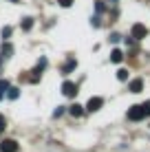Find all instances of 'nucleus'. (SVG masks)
I'll return each mask as SVG.
<instances>
[{
	"instance_id": "nucleus-1",
	"label": "nucleus",
	"mask_w": 150,
	"mask_h": 152,
	"mask_svg": "<svg viewBox=\"0 0 150 152\" xmlns=\"http://www.w3.org/2000/svg\"><path fill=\"white\" fill-rule=\"evenodd\" d=\"M143 117H146L143 106H130L128 108V119H130V121H141Z\"/></svg>"
},
{
	"instance_id": "nucleus-2",
	"label": "nucleus",
	"mask_w": 150,
	"mask_h": 152,
	"mask_svg": "<svg viewBox=\"0 0 150 152\" xmlns=\"http://www.w3.org/2000/svg\"><path fill=\"white\" fill-rule=\"evenodd\" d=\"M146 35H148V29L146 27H143V24H132V29H130V38L132 40H141V38H146Z\"/></svg>"
},
{
	"instance_id": "nucleus-3",
	"label": "nucleus",
	"mask_w": 150,
	"mask_h": 152,
	"mask_svg": "<svg viewBox=\"0 0 150 152\" xmlns=\"http://www.w3.org/2000/svg\"><path fill=\"white\" fill-rule=\"evenodd\" d=\"M102 106H104V99H102V97H91L89 104H86V110H89V113H97Z\"/></svg>"
},
{
	"instance_id": "nucleus-4",
	"label": "nucleus",
	"mask_w": 150,
	"mask_h": 152,
	"mask_svg": "<svg viewBox=\"0 0 150 152\" xmlns=\"http://www.w3.org/2000/svg\"><path fill=\"white\" fill-rule=\"evenodd\" d=\"M0 152H18V143L13 139H4L0 143Z\"/></svg>"
},
{
	"instance_id": "nucleus-5",
	"label": "nucleus",
	"mask_w": 150,
	"mask_h": 152,
	"mask_svg": "<svg viewBox=\"0 0 150 152\" xmlns=\"http://www.w3.org/2000/svg\"><path fill=\"white\" fill-rule=\"evenodd\" d=\"M62 93H64L66 97H75L77 95V86L73 82H64V84H62Z\"/></svg>"
},
{
	"instance_id": "nucleus-6",
	"label": "nucleus",
	"mask_w": 150,
	"mask_h": 152,
	"mask_svg": "<svg viewBox=\"0 0 150 152\" xmlns=\"http://www.w3.org/2000/svg\"><path fill=\"white\" fill-rule=\"evenodd\" d=\"M141 88H143V80H139V77L128 84V91L130 93H141Z\"/></svg>"
},
{
	"instance_id": "nucleus-7",
	"label": "nucleus",
	"mask_w": 150,
	"mask_h": 152,
	"mask_svg": "<svg viewBox=\"0 0 150 152\" xmlns=\"http://www.w3.org/2000/svg\"><path fill=\"white\" fill-rule=\"evenodd\" d=\"M75 66H77V60H75V57H71V60H69V62H66V64H64V66H62V73H64V75H69V73H71V71H73V69H75Z\"/></svg>"
},
{
	"instance_id": "nucleus-8",
	"label": "nucleus",
	"mask_w": 150,
	"mask_h": 152,
	"mask_svg": "<svg viewBox=\"0 0 150 152\" xmlns=\"http://www.w3.org/2000/svg\"><path fill=\"white\" fill-rule=\"evenodd\" d=\"M69 113L73 115V117H82V115H84V108H82L80 104H73V106L69 108Z\"/></svg>"
},
{
	"instance_id": "nucleus-9",
	"label": "nucleus",
	"mask_w": 150,
	"mask_h": 152,
	"mask_svg": "<svg viewBox=\"0 0 150 152\" xmlns=\"http://www.w3.org/2000/svg\"><path fill=\"white\" fill-rule=\"evenodd\" d=\"M121 60H124V53H121L119 49H115V51H113V53H110V62H115V64H119Z\"/></svg>"
},
{
	"instance_id": "nucleus-10",
	"label": "nucleus",
	"mask_w": 150,
	"mask_h": 152,
	"mask_svg": "<svg viewBox=\"0 0 150 152\" xmlns=\"http://www.w3.org/2000/svg\"><path fill=\"white\" fill-rule=\"evenodd\" d=\"M11 53H13V46L4 40V42H2V55H4V57H11Z\"/></svg>"
},
{
	"instance_id": "nucleus-11",
	"label": "nucleus",
	"mask_w": 150,
	"mask_h": 152,
	"mask_svg": "<svg viewBox=\"0 0 150 152\" xmlns=\"http://www.w3.org/2000/svg\"><path fill=\"white\" fill-rule=\"evenodd\" d=\"M20 27H22L24 31H31V27H33V18H24L22 22H20Z\"/></svg>"
},
{
	"instance_id": "nucleus-12",
	"label": "nucleus",
	"mask_w": 150,
	"mask_h": 152,
	"mask_svg": "<svg viewBox=\"0 0 150 152\" xmlns=\"http://www.w3.org/2000/svg\"><path fill=\"white\" fill-rule=\"evenodd\" d=\"M18 95H20L18 88H13V86H9V88H7V97H9V99H18Z\"/></svg>"
},
{
	"instance_id": "nucleus-13",
	"label": "nucleus",
	"mask_w": 150,
	"mask_h": 152,
	"mask_svg": "<svg viewBox=\"0 0 150 152\" xmlns=\"http://www.w3.org/2000/svg\"><path fill=\"white\" fill-rule=\"evenodd\" d=\"M117 80L126 82V80H128V71H126V69H119V71H117Z\"/></svg>"
},
{
	"instance_id": "nucleus-14",
	"label": "nucleus",
	"mask_w": 150,
	"mask_h": 152,
	"mask_svg": "<svg viewBox=\"0 0 150 152\" xmlns=\"http://www.w3.org/2000/svg\"><path fill=\"white\" fill-rule=\"evenodd\" d=\"M11 38V27H4L2 29V40H9Z\"/></svg>"
},
{
	"instance_id": "nucleus-15",
	"label": "nucleus",
	"mask_w": 150,
	"mask_h": 152,
	"mask_svg": "<svg viewBox=\"0 0 150 152\" xmlns=\"http://www.w3.org/2000/svg\"><path fill=\"white\" fill-rule=\"evenodd\" d=\"M95 9H97V13H102V11H104V0H97V2H95Z\"/></svg>"
},
{
	"instance_id": "nucleus-16",
	"label": "nucleus",
	"mask_w": 150,
	"mask_h": 152,
	"mask_svg": "<svg viewBox=\"0 0 150 152\" xmlns=\"http://www.w3.org/2000/svg\"><path fill=\"white\" fill-rule=\"evenodd\" d=\"M7 88H9V82L7 80H0V93H7Z\"/></svg>"
},
{
	"instance_id": "nucleus-17",
	"label": "nucleus",
	"mask_w": 150,
	"mask_h": 152,
	"mask_svg": "<svg viewBox=\"0 0 150 152\" xmlns=\"http://www.w3.org/2000/svg\"><path fill=\"white\" fill-rule=\"evenodd\" d=\"M62 113H64V106H58L53 110V117H62Z\"/></svg>"
},
{
	"instance_id": "nucleus-18",
	"label": "nucleus",
	"mask_w": 150,
	"mask_h": 152,
	"mask_svg": "<svg viewBox=\"0 0 150 152\" xmlns=\"http://www.w3.org/2000/svg\"><path fill=\"white\" fill-rule=\"evenodd\" d=\"M58 4H60V7H71L73 0H58Z\"/></svg>"
},
{
	"instance_id": "nucleus-19",
	"label": "nucleus",
	"mask_w": 150,
	"mask_h": 152,
	"mask_svg": "<svg viewBox=\"0 0 150 152\" xmlns=\"http://www.w3.org/2000/svg\"><path fill=\"white\" fill-rule=\"evenodd\" d=\"M141 106H143V113H146V117H150V102L141 104Z\"/></svg>"
},
{
	"instance_id": "nucleus-20",
	"label": "nucleus",
	"mask_w": 150,
	"mask_h": 152,
	"mask_svg": "<svg viewBox=\"0 0 150 152\" xmlns=\"http://www.w3.org/2000/svg\"><path fill=\"white\" fill-rule=\"evenodd\" d=\"M91 24H93V27H100V15H93V20H91Z\"/></svg>"
},
{
	"instance_id": "nucleus-21",
	"label": "nucleus",
	"mask_w": 150,
	"mask_h": 152,
	"mask_svg": "<svg viewBox=\"0 0 150 152\" xmlns=\"http://www.w3.org/2000/svg\"><path fill=\"white\" fill-rule=\"evenodd\" d=\"M4 128H7V121H4V117H2V115H0V132H2Z\"/></svg>"
},
{
	"instance_id": "nucleus-22",
	"label": "nucleus",
	"mask_w": 150,
	"mask_h": 152,
	"mask_svg": "<svg viewBox=\"0 0 150 152\" xmlns=\"http://www.w3.org/2000/svg\"><path fill=\"white\" fill-rule=\"evenodd\" d=\"M2 95H4V93H0V99H2Z\"/></svg>"
},
{
	"instance_id": "nucleus-23",
	"label": "nucleus",
	"mask_w": 150,
	"mask_h": 152,
	"mask_svg": "<svg viewBox=\"0 0 150 152\" xmlns=\"http://www.w3.org/2000/svg\"><path fill=\"white\" fill-rule=\"evenodd\" d=\"M11 2H20V0H11Z\"/></svg>"
},
{
	"instance_id": "nucleus-24",
	"label": "nucleus",
	"mask_w": 150,
	"mask_h": 152,
	"mask_svg": "<svg viewBox=\"0 0 150 152\" xmlns=\"http://www.w3.org/2000/svg\"><path fill=\"white\" fill-rule=\"evenodd\" d=\"M110 2H117V0H110Z\"/></svg>"
},
{
	"instance_id": "nucleus-25",
	"label": "nucleus",
	"mask_w": 150,
	"mask_h": 152,
	"mask_svg": "<svg viewBox=\"0 0 150 152\" xmlns=\"http://www.w3.org/2000/svg\"><path fill=\"white\" fill-rule=\"evenodd\" d=\"M0 62H2V57H0Z\"/></svg>"
}]
</instances>
